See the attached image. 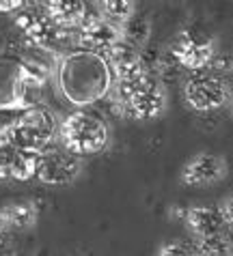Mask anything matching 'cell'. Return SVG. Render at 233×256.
<instances>
[{"instance_id":"obj_1","label":"cell","mask_w":233,"mask_h":256,"mask_svg":"<svg viewBox=\"0 0 233 256\" xmlns=\"http://www.w3.org/2000/svg\"><path fill=\"white\" fill-rule=\"evenodd\" d=\"M54 78L61 95L76 108H87L102 102L115 86V76L106 56L87 50H72L61 56Z\"/></svg>"},{"instance_id":"obj_2","label":"cell","mask_w":233,"mask_h":256,"mask_svg":"<svg viewBox=\"0 0 233 256\" xmlns=\"http://www.w3.org/2000/svg\"><path fill=\"white\" fill-rule=\"evenodd\" d=\"M112 108L125 118L149 120L166 110V84L151 71H143L132 80L115 82L110 95Z\"/></svg>"},{"instance_id":"obj_3","label":"cell","mask_w":233,"mask_h":256,"mask_svg":"<svg viewBox=\"0 0 233 256\" xmlns=\"http://www.w3.org/2000/svg\"><path fill=\"white\" fill-rule=\"evenodd\" d=\"M59 118L48 106H33L26 108L16 120L0 127V134L9 138L13 144L22 146L24 151L41 153L54 144L59 138Z\"/></svg>"},{"instance_id":"obj_4","label":"cell","mask_w":233,"mask_h":256,"mask_svg":"<svg viewBox=\"0 0 233 256\" xmlns=\"http://www.w3.org/2000/svg\"><path fill=\"white\" fill-rule=\"evenodd\" d=\"M110 130L106 120L91 110H76L67 114L59 125V142L69 153L84 158V155L102 153L108 146Z\"/></svg>"},{"instance_id":"obj_5","label":"cell","mask_w":233,"mask_h":256,"mask_svg":"<svg viewBox=\"0 0 233 256\" xmlns=\"http://www.w3.org/2000/svg\"><path fill=\"white\" fill-rule=\"evenodd\" d=\"M16 26L22 30L28 46L48 50L56 56H65L67 52H72L69 48L76 46V32L63 30L61 26H56L44 6L41 9H37V6L22 9L16 18Z\"/></svg>"},{"instance_id":"obj_6","label":"cell","mask_w":233,"mask_h":256,"mask_svg":"<svg viewBox=\"0 0 233 256\" xmlns=\"http://www.w3.org/2000/svg\"><path fill=\"white\" fill-rule=\"evenodd\" d=\"M28 80L24 65L13 56H0V110H26L37 106L33 93H37Z\"/></svg>"},{"instance_id":"obj_7","label":"cell","mask_w":233,"mask_h":256,"mask_svg":"<svg viewBox=\"0 0 233 256\" xmlns=\"http://www.w3.org/2000/svg\"><path fill=\"white\" fill-rule=\"evenodd\" d=\"M183 99L194 112H214L231 99V88L214 71H196L183 84Z\"/></svg>"},{"instance_id":"obj_8","label":"cell","mask_w":233,"mask_h":256,"mask_svg":"<svg viewBox=\"0 0 233 256\" xmlns=\"http://www.w3.org/2000/svg\"><path fill=\"white\" fill-rule=\"evenodd\" d=\"M168 54L181 69L196 74V71H203L211 65L216 56V46L207 32L199 30V28H183L175 34Z\"/></svg>"},{"instance_id":"obj_9","label":"cell","mask_w":233,"mask_h":256,"mask_svg":"<svg viewBox=\"0 0 233 256\" xmlns=\"http://www.w3.org/2000/svg\"><path fill=\"white\" fill-rule=\"evenodd\" d=\"M82 172V158L69 153L65 146H48L39 153L37 179L46 186H69Z\"/></svg>"},{"instance_id":"obj_10","label":"cell","mask_w":233,"mask_h":256,"mask_svg":"<svg viewBox=\"0 0 233 256\" xmlns=\"http://www.w3.org/2000/svg\"><path fill=\"white\" fill-rule=\"evenodd\" d=\"M121 26L110 22L108 18H104L100 11L91 13L87 20L78 26L76 30V48L78 50H87L93 54L106 56L117 44H121Z\"/></svg>"},{"instance_id":"obj_11","label":"cell","mask_w":233,"mask_h":256,"mask_svg":"<svg viewBox=\"0 0 233 256\" xmlns=\"http://www.w3.org/2000/svg\"><path fill=\"white\" fill-rule=\"evenodd\" d=\"M39 153L24 151L0 134V179L5 181H31L37 174Z\"/></svg>"},{"instance_id":"obj_12","label":"cell","mask_w":233,"mask_h":256,"mask_svg":"<svg viewBox=\"0 0 233 256\" xmlns=\"http://www.w3.org/2000/svg\"><path fill=\"white\" fill-rule=\"evenodd\" d=\"M227 176V162L216 153H196L181 168V183L192 188L214 186Z\"/></svg>"},{"instance_id":"obj_13","label":"cell","mask_w":233,"mask_h":256,"mask_svg":"<svg viewBox=\"0 0 233 256\" xmlns=\"http://www.w3.org/2000/svg\"><path fill=\"white\" fill-rule=\"evenodd\" d=\"M186 224L194 237H214L227 232V222L218 204H194L186 211Z\"/></svg>"},{"instance_id":"obj_14","label":"cell","mask_w":233,"mask_h":256,"mask_svg":"<svg viewBox=\"0 0 233 256\" xmlns=\"http://www.w3.org/2000/svg\"><path fill=\"white\" fill-rule=\"evenodd\" d=\"M106 60H108V67L115 76V82H125L136 78L138 74H143V60H140V50H136L134 46L125 44H117L115 48L106 54Z\"/></svg>"},{"instance_id":"obj_15","label":"cell","mask_w":233,"mask_h":256,"mask_svg":"<svg viewBox=\"0 0 233 256\" xmlns=\"http://www.w3.org/2000/svg\"><path fill=\"white\" fill-rule=\"evenodd\" d=\"M44 9L56 26L74 32L89 16V6L82 0H50L44 4Z\"/></svg>"},{"instance_id":"obj_16","label":"cell","mask_w":233,"mask_h":256,"mask_svg":"<svg viewBox=\"0 0 233 256\" xmlns=\"http://www.w3.org/2000/svg\"><path fill=\"white\" fill-rule=\"evenodd\" d=\"M5 218L7 228H16V230H28L37 224L39 220V207L33 200H18L9 202L5 207H0Z\"/></svg>"},{"instance_id":"obj_17","label":"cell","mask_w":233,"mask_h":256,"mask_svg":"<svg viewBox=\"0 0 233 256\" xmlns=\"http://www.w3.org/2000/svg\"><path fill=\"white\" fill-rule=\"evenodd\" d=\"M121 37L125 44L134 46L136 50H143L145 46H149L151 37V20L145 13H134L130 20H125L121 24Z\"/></svg>"},{"instance_id":"obj_18","label":"cell","mask_w":233,"mask_h":256,"mask_svg":"<svg viewBox=\"0 0 233 256\" xmlns=\"http://www.w3.org/2000/svg\"><path fill=\"white\" fill-rule=\"evenodd\" d=\"M196 256H233V241L227 232L214 237H199L194 241Z\"/></svg>"},{"instance_id":"obj_19","label":"cell","mask_w":233,"mask_h":256,"mask_svg":"<svg viewBox=\"0 0 233 256\" xmlns=\"http://www.w3.org/2000/svg\"><path fill=\"white\" fill-rule=\"evenodd\" d=\"M97 4H100L97 11L119 26L136 13V6H134L132 0H104V2H97Z\"/></svg>"},{"instance_id":"obj_20","label":"cell","mask_w":233,"mask_h":256,"mask_svg":"<svg viewBox=\"0 0 233 256\" xmlns=\"http://www.w3.org/2000/svg\"><path fill=\"white\" fill-rule=\"evenodd\" d=\"M158 256H196V252H194V244L183 239H175L162 246Z\"/></svg>"},{"instance_id":"obj_21","label":"cell","mask_w":233,"mask_h":256,"mask_svg":"<svg viewBox=\"0 0 233 256\" xmlns=\"http://www.w3.org/2000/svg\"><path fill=\"white\" fill-rule=\"evenodd\" d=\"M26 6L28 2H24V0H0V13H20Z\"/></svg>"},{"instance_id":"obj_22","label":"cell","mask_w":233,"mask_h":256,"mask_svg":"<svg viewBox=\"0 0 233 256\" xmlns=\"http://www.w3.org/2000/svg\"><path fill=\"white\" fill-rule=\"evenodd\" d=\"M224 216V222H227V226H233V196H227L224 200L218 204Z\"/></svg>"},{"instance_id":"obj_23","label":"cell","mask_w":233,"mask_h":256,"mask_svg":"<svg viewBox=\"0 0 233 256\" xmlns=\"http://www.w3.org/2000/svg\"><path fill=\"white\" fill-rule=\"evenodd\" d=\"M7 230V226H5V218H3V211H0V234H3Z\"/></svg>"},{"instance_id":"obj_24","label":"cell","mask_w":233,"mask_h":256,"mask_svg":"<svg viewBox=\"0 0 233 256\" xmlns=\"http://www.w3.org/2000/svg\"><path fill=\"white\" fill-rule=\"evenodd\" d=\"M231 110H233V102H231Z\"/></svg>"}]
</instances>
